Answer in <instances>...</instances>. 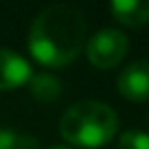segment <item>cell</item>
I'll return each instance as SVG.
<instances>
[{
    "mask_svg": "<svg viewBox=\"0 0 149 149\" xmlns=\"http://www.w3.org/2000/svg\"><path fill=\"white\" fill-rule=\"evenodd\" d=\"M118 92L130 101H149V59L134 61L118 74Z\"/></svg>",
    "mask_w": 149,
    "mask_h": 149,
    "instance_id": "obj_4",
    "label": "cell"
},
{
    "mask_svg": "<svg viewBox=\"0 0 149 149\" xmlns=\"http://www.w3.org/2000/svg\"><path fill=\"white\" fill-rule=\"evenodd\" d=\"M86 44V20L72 5H51L29 31V51L42 66L61 68L77 59Z\"/></svg>",
    "mask_w": 149,
    "mask_h": 149,
    "instance_id": "obj_1",
    "label": "cell"
},
{
    "mask_svg": "<svg viewBox=\"0 0 149 149\" xmlns=\"http://www.w3.org/2000/svg\"><path fill=\"white\" fill-rule=\"evenodd\" d=\"M31 66L24 57L9 48H0V90H15L29 84L31 79Z\"/></svg>",
    "mask_w": 149,
    "mask_h": 149,
    "instance_id": "obj_5",
    "label": "cell"
},
{
    "mask_svg": "<svg viewBox=\"0 0 149 149\" xmlns=\"http://www.w3.org/2000/svg\"><path fill=\"white\" fill-rule=\"evenodd\" d=\"M0 149H40V143L22 132L0 130Z\"/></svg>",
    "mask_w": 149,
    "mask_h": 149,
    "instance_id": "obj_8",
    "label": "cell"
},
{
    "mask_svg": "<svg viewBox=\"0 0 149 149\" xmlns=\"http://www.w3.org/2000/svg\"><path fill=\"white\" fill-rule=\"evenodd\" d=\"M118 149H149V134L138 130H130L121 136Z\"/></svg>",
    "mask_w": 149,
    "mask_h": 149,
    "instance_id": "obj_9",
    "label": "cell"
},
{
    "mask_svg": "<svg viewBox=\"0 0 149 149\" xmlns=\"http://www.w3.org/2000/svg\"><path fill=\"white\" fill-rule=\"evenodd\" d=\"M51 149H74V147H51Z\"/></svg>",
    "mask_w": 149,
    "mask_h": 149,
    "instance_id": "obj_10",
    "label": "cell"
},
{
    "mask_svg": "<svg viewBox=\"0 0 149 149\" xmlns=\"http://www.w3.org/2000/svg\"><path fill=\"white\" fill-rule=\"evenodd\" d=\"M118 132V116L101 101H79L64 112L59 134L74 147L99 149L107 145Z\"/></svg>",
    "mask_w": 149,
    "mask_h": 149,
    "instance_id": "obj_2",
    "label": "cell"
},
{
    "mask_svg": "<svg viewBox=\"0 0 149 149\" xmlns=\"http://www.w3.org/2000/svg\"><path fill=\"white\" fill-rule=\"evenodd\" d=\"M110 11L114 15V20L125 26H143L149 22V2H140V0H118V2H112Z\"/></svg>",
    "mask_w": 149,
    "mask_h": 149,
    "instance_id": "obj_6",
    "label": "cell"
},
{
    "mask_svg": "<svg viewBox=\"0 0 149 149\" xmlns=\"http://www.w3.org/2000/svg\"><path fill=\"white\" fill-rule=\"evenodd\" d=\"M29 90H31V94L37 101L51 103V101H55V99H59L61 84H59L57 77H53V74H48V72H37V74H31Z\"/></svg>",
    "mask_w": 149,
    "mask_h": 149,
    "instance_id": "obj_7",
    "label": "cell"
},
{
    "mask_svg": "<svg viewBox=\"0 0 149 149\" xmlns=\"http://www.w3.org/2000/svg\"><path fill=\"white\" fill-rule=\"evenodd\" d=\"M127 37L116 29H101L97 31L86 44V57L88 61L99 70L114 68L116 64H121V59L127 53Z\"/></svg>",
    "mask_w": 149,
    "mask_h": 149,
    "instance_id": "obj_3",
    "label": "cell"
}]
</instances>
